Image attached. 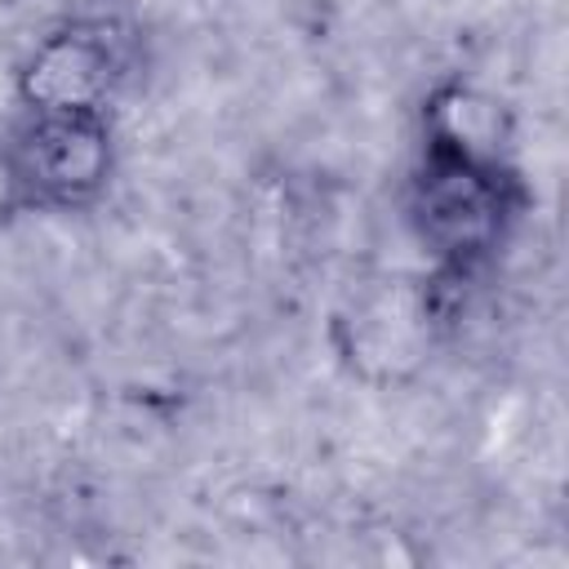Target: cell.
Returning <instances> with one entry per match:
<instances>
[{
  "label": "cell",
  "mask_w": 569,
  "mask_h": 569,
  "mask_svg": "<svg viewBox=\"0 0 569 569\" xmlns=\"http://www.w3.org/2000/svg\"><path fill=\"white\" fill-rule=\"evenodd\" d=\"M511 138H516L511 107L471 80H445L422 102L427 151L476 160V164H511Z\"/></svg>",
  "instance_id": "4"
},
{
  "label": "cell",
  "mask_w": 569,
  "mask_h": 569,
  "mask_svg": "<svg viewBox=\"0 0 569 569\" xmlns=\"http://www.w3.org/2000/svg\"><path fill=\"white\" fill-rule=\"evenodd\" d=\"M31 204L89 209L116 173V124L107 111H40L13 138Z\"/></svg>",
  "instance_id": "2"
},
{
  "label": "cell",
  "mask_w": 569,
  "mask_h": 569,
  "mask_svg": "<svg viewBox=\"0 0 569 569\" xmlns=\"http://www.w3.org/2000/svg\"><path fill=\"white\" fill-rule=\"evenodd\" d=\"M525 209V187L511 164H476L422 147L409 178V222L445 276H467L489 262Z\"/></svg>",
  "instance_id": "1"
},
{
  "label": "cell",
  "mask_w": 569,
  "mask_h": 569,
  "mask_svg": "<svg viewBox=\"0 0 569 569\" xmlns=\"http://www.w3.org/2000/svg\"><path fill=\"white\" fill-rule=\"evenodd\" d=\"M124 58L107 27L71 22L49 31L18 67V102L27 116L40 111H107L120 89Z\"/></svg>",
  "instance_id": "3"
},
{
  "label": "cell",
  "mask_w": 569,
  "mask_h": 569,
  "mask_svg": "<svg viewBox=\"0 0 569 569\" xmlns=\"http://www.w3.org/2000/svg\"><path fill=\"white\" fill-rule=\"evenodd\" d=\"M22 209H31V191H27V178L18 169L13 147L0 142V231H9Z\"/></svg>",
  "instance_id": "5"
}]
</instances>
